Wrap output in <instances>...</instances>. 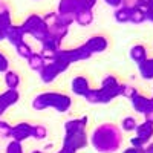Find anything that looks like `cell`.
<instances>
[{"label": "cell", "mask_w": 153, "mask_h": 153, "mask_svg": "<svg viewBox=\"0 0 153 153\" xmlns=\"http://www.w3.org/2000/svg\"><path fill=\"white\" fill-rule=\"evenodd\" d=\"M135 133H136V138H139V139L143 141V144L147 146V144L150 143V139L153 138V124L144 120L141 124L136 126Z\"/></svg>", "instance_id": "cell-15"}, {"label": "cell", "mask_w": 153, "mask_h": 153, "mask_svg": "<svg viewBox=\"0 0 153 153\" xmlns=\"http://www.w3.org/2000/svg\"><path fill=\"white\" fill-rule=\"evenodd\" d=\"M136 94H138V91H136L135 86L127 84V83H121V97H126V98L132 100Z\"/></svg>", "instance_id": "cell-28"}, {"label": "cell", "mask_w": 153, "mask_h": 153, "mask_svg": "<svg viewBox=\"0 0 153 153\" xmlns=\"http://www.w3.org/2000/svg\"><path fill=\"white\" fill-rule=\"evenodd\" d=\"M103 2H104L106 5H109L110 8L117 9V8H120V6H123V5H124L126 0H103Z\"/></svg>", "instance_id": "cell-34"}, {"label": "cell", "mask_w": 153, "mask_h": 153, "mask_svg": "<svg viewBox=\"0 0 153 153\" xmlns=\"http://www.w3.org/2000/svg\"><path fill=\"white\" fill-rule=\"evenodd\" d=\"M11 132H12V126L8 121L0 120V138H11Z\"/></svg>", "instance_id": "cell-29"}, {"label": "cell", "mask_w": 153, "mask_h": 153, "mask_svg": "<svg viewBox=\"0 0 153 153\" xmlns=\"http://www.w3.org/2000/svg\"><path fill=\"white\" fill-rule=\"evenodd\" d=\"M144 117H146V121H149V123H152V124H153V109H152V110H149V112L144 115Z\"/></svg>", "instance_id": "cell-38"}, {"label": "cell", "mask_w": 153, "mask_h": 153, "mask_svg": "<svg viewBox=\"0 0 153 153\" xmlns=\"http://www.w3.org/2000/svg\"><path fill=\"white\" fill-rule=\"evenodd\" d=\"M68 69H69V65H66V63H63V61L55 58L54 61L46 63L45 68L38 74H40V80L45 84H49V83H52L57 76H60L63 72H66Z\"/></svg>", "instance_id": "cell-5"}, {"label": "cell", "mask_w": 153, "mask_h": 153, "mask_svg": "<svg viewBox=\"0 0 153 153\" xmlns=\"http://www.w3.org/2000/svg\"><path fill=\"white\" fill-rule=\"evenodd\" d=\"M129 54H130V58L136 63V65H139V63H143L144 60L149 58V55H147V48H146L144 45H135V46H132Z\"/></svg>", "instance_id": "cell-19"}, {"label": "cell", "mask_w": 153, "mask_h": 153, "mask_svg": "<svg viewBox=\"0 0 153 153\" xmlns=\"http://www.w3.org/2000/svg\"><path fill=\"white\" fill-rule=\"evenodd\" d=\"M31 153H43V152H42V150H32Z\"/></svg>", "instance_id": "cell-41"}, {"label": "cell", "mask_w": 153, "mask_h": 153, "mask_svg": "<svg viewBox=\"0 0 153 153\" xmlns=\"http://www.w3.org/2000/svg\"><path fill=\"white\" fill-rule=\"evenodd\" d=\"M6 40L12 45V46H17V45H20V43H23L25 42V32H23V29H22V26L20 25H14L12 23V26L8 29V32H6Z\"/></svg>", "instance_id": "cell-16"}, {"label": "cell", "mask_w": 153, "mask_h": 153, "mask_svg": "<svg viewBox=\"0 0 153 153\" xmlns=\"http://www.w3.org/2000/svg\"><path fill=\"white\" fill-rule=\"evenodd\" d=\"M136 126H138V121H136V118L135 117H126L123 121H121V127L120 129L121 130H124V132H135L136 130Z\"/></svg>", "instance_id": "cell-26"}, {"label": "cell", "mask_w": 153, "mask_h": 153, "mask_svg": "<svg viewBox=\"0 0 153 153\" xmlns=\"http://www.w3.org/2000/svg\"><path fill=\"white\" fill-rule=\"evenodd\" d=\"M89 143L100 153H115L121 149L123 130L113 123H103L89 136Z\"/></svg>", "instance_id": "cell-1"}, {"label": "cell", "mask_w": 153, "mask_h": 153, "mask_svg": "<svg viewBox=\"0 0 153 153\" xmlns=\"http://www.w3.org/2000/svg\"><path fill=\"white\" fill-rule=\"evenodd\" d=\"M146 19H147L149 22L153 23V6L149 8V9H146Z\"/></svg>", "instance_id": "cell-37"}, {"label": "cell", "mask_w": 153, "mask_h": 153, "mask_svg": "<svg viewBox=\"0 0 153 153\" xmlns=\"http://www.w3.org/2000/svg\"><path fill=\"white\" fill-rule=\"evenodd\" d=\"M84 100L87 101L89 104H107L106 103V98L103 95V92H101V89H92L91 87V91H89L84 97Z\"/></svg>", "instance_id": "cell-21"}, {"label": "cell", "mask_w": 153, "mask_h": 153, "mask_svg": "<svg viewBox=\"0 0 153 153\" xmlns=\"http://www.w3.org/2000/svg\"><path fill=\"white\" fill-rule=\"evenodd\" d=\"M32 138L37 139V141H43V139L48 138V129L42 124L32 126Z\"/></svg>", "instance_id": "cell-27"}, {"label": "cell", "mask_w": 153, "mask_h": 153, "mask_svg": "<svg viewBox=\"0 0 153 153\" xmlns=\"http://www.w3.org/2000/svg\"><path fill=\"white\" fill-rule=\"evenodd\" d=\"M87 144H89V136L86 132H76V133L65 135V138H63V146H68V147L74 149L75 152L86 149Z\"/></svg>", "instance_id": "cell-7"}, {"label": "cell", "mask_w": 153, "mask_h": 153, "mask_svg": "<svg viewBox=\"0 0 153 153\" xmlns=\"http://www.w3.org/2000/svg\"><path fill=\"white\" fill-rule=\"evenodd\" d=\"M3 40H6V31L3 28H0V42H3Z\"/></svg>", "instance_id": "cell-39"}, {"label": "cell", "mask_w": 153, "mask_h": 153, "mask_svg": "<svg viewBox=\"0 0 153 153\" xmlns=\"http://www.w3.org/2000/svg\"><path fill=\"white\" fill-rule=\"evenodd\" d=\"M130 146L132 147H136V149H144L146 146L143 144V141L139 138H136V136H133L132 139H130Z\"/></svg>", "instance_id": "cell-35"}, {"label": "cell", "mask_w": 153, "mask_h": 153, "mask_svg": "<svg viewBox=\"0 0 153 153\" xmlns=\"http://www.w3.org/2000/svg\"><path fill=\"white\" fill-rule=\"evenodd\" d=\"M74 19H75V23L78 25V26L87 28V26H91L92 22H94V11L92 9H80L74 16Z\"/></svg>", "instance_id": "cell-17"}, {"label": "cell", "mask_w": 153, "mask_h": 153, "mask_svg": "<svg viewBox=\"0 0 153 153\" xmlns=\"http://www.w3.org/2000/svg\"><path fill=\"white\" fill-rule=\"evenodd\" d=\"M45 65H46V61H45V58L42 57L40 52H34V54L28 58V66H29L32 71H35V72H40V71L45 68Z\"/></svg>", "instance_id": "cell-23"}, {"label": "cell", "mask_w": 153, "mask_h": 153, "mask_svg": "<svg viewBox=\"0 0 153 153\" xmlns=\"http://www.w3.org/2000/svg\"><path fill=\"white\" fill-rule=\"evenodd\" d=\"M81 8L78 0H60L57 12L60 16H75Z\"/></svg>", "instance_id": "cell-13"}, {"label": "cell", "mask_w": 153, "mask_h": 153, "mask_svg": "<svg viewBox=\"0 0 153 153\" xmlns=\"http://www.w3.org/2000/svg\"><path fill=\"white\" fill-rule=\"evenodd\" d=\"M5 153H25V152H23V146H22V143L11 141V143H8Z\"/></svg>", "instance_id": "cell-30"}, {"label": "cell", "mask_w": 153, "mask_h": 153, "mask_svg": "<svg viewBox=\"0 0 153 153\" xmlns=\"http://www.w3.org/2000/svg\"><path fill=\"white\" fill-rule=\"evenodd\" d=\"M138 71L143 80H153V57L144 60L143 63L138 65Z\"/></svg>", "instance_id": "cell-20"}, {"label": "cell", "mask_w": 153, "mask_h": 153, "mask_svg": "<svg viewBox=\"0 0 153 153\" xmlns=\"http://www.w3.org/2000/svg\"><path fill=\"white\" fill-rule=\"evenodd\" d=\"M84 46L87 48V51L94 54H101L109 48V40L104 35H92L87 38V42L84 43Z\"/></svg>", "instance_id": "cell-8"}, {"label": "cell", "mask_w": 153, "mask_h": 153, "mask_svg": "<svg viewBox=\"0 0 153 153\" xmlns=\"http://www.w3.org/2000/svg\"><path fill=\"white\" fill-rule=\"evenodd\" d=\"M150 100H152V109H153V97H152V98H150Z\"/></svg>", "instance_id": "cell-42"}, {"label": "cell", "mask_w": 153, "mask_h": 153, "mask_svg": "<svg viewBox=\"0 0 153 153\" xmlns=\"http://www.w3.org/2000/svg\"><path fill=\"white\" fill-rule=\"evenodd\" d=\"M123 153H146V147L144 149H136V147H129V149H126Z\"/></svg>", "instance_id": "cell-36"}, {"label": "cell", "mask_w": 153, "mask_h": 153, "mask_svg": "<svg viewBox=\"0 0 153 153\" xmlns=\"http://www.w3.org/2000/svg\"><path fill=\"white\" fill-rule=\"evenodd\" d=\"M57 153H63V152H61V150H58V152H57Z\"/></svg>", "instance_id": "cell-43"}, {"label": "cell", "mask_w": 153, "mask_h": 153, "mask_svg": "<svg viewBox=\"0 0 153 153\" xmlns=\"http://www.w3.org/2000/svg\"><path fill=\"white\" fill-rule=\"evenodd\" d=\"M78 2H80V8L81 9H92L94 11V8L98 3V0H78Z\"/></svg>", "instance_id": "cell-32"}, {"label": "cell", "mask_w": 153, "mask_h": 153, "mask_svg": "<svg viewBox=\"0 0 153 153\" xmlns=\"http://www.w3.org/2000/svg\"><path fill=\"white\" fill-rule=\"evenodd\" d=\"M71 107L72 98L63 92H43L32 100V109L38 112L45 109H54L58 113H66Z\"/></svg>", "instance_id": "cell-2"}, {"label": "cell", "mask_w": 153, "mask_h": 153, "mask_svg": "<svg viewBox=\"0 0 153 153\" xmlns=\"http://www.w3.org/2000/svg\"><path fill=\"white\" fill-rule=\"evenodd\" d=\"M100 89L106 98V103H110L112 100H115L117 97L121 95V83L118 81V78L115 75H106L101 80Z\"/></svg>", "instance_id": "cell-6"}, {"label": "cell", "mask_w": 153, "mask_h": 153, "mask_svg": "<svg viewBox=\"0 0 153 153\" xmlns=\"http://www.w3.org/2000/svg\"><path fill=\"white\" fill-rule=\"evenodd\" d=\"M86 127H87V117L69 120L65 123V135H71V133H76V132H86Z\"/></svg>", "instance_id": "cell-14"}, {"label": "cell", "mask_w": 153, "mask_h": 153, "mask_svg": "<svg viewBox=\"0 0 153 153\" xmlns=\"http://www.w3.org/2000/svg\"><path fill=\"white\" fill-rule=\"evenodd\" d=\"M92 57V54L87 51V48L84 45L81 46H76V48H72V49H60L58 54H57V60L66 63V65H72V63H76V61H83V60H89Z\"/></svg>", "instance_id": "cell-4"}, {"label": "cell", "mask_w": 153, "mask_h": 153, "mask_svg": "<svg viewBox=\"0 0 153 153\" xmlns=\"http://www.w3.org/2000/svg\"><path fill=\"white\" fill-rule=\"evenodd\" d=\"M25 35H32L37 42L43 43L49 37V28L43 22V16L40 14H29L20 25Z\"/></svg>", "instance_id": "cell-3"}, {"label": "cell", "mask_w": 153, "mask_h": 153, "mask_svg": "<svg viewBox=\"0 0 153 153\" xmlns=\"http://www.w3.org/2000/svg\"><path fill=\"white\" fill-rule=\"evenodd\" d=\"M133 5L143 8V9H149L153 6V0H133Z\"/></svg>", "instance_id": "cell-33"}, {"label": "cell", "mask_w": 153, "mask_h": 153, "mask_svg": "<svg viewBox=\"0 0 153 153\" xmlns=\"http://www.w3.org/2000/svg\"><path fill=\"white\" fill-rule=\"evenodd\" d=\"M146 153H153V143H149L146 146Z\"/></svg>", "instance_id": "cell-40"}, {"label": "cell", "mask_w": 153, "mask_h": 153, "mask_svg": "<svg viewBox=\"0 0 153 153\" xmlns=\"http://www.w3.org/2000/svg\"><path fill=\"white\" fill-rule=\"evenodd\" d=\"M3 80L8 89H12V91H17L19 86H20V75L16 71H8L3 74Z\"/></svg>", "instance_id": "cell-22"}, {"label": "cell", "mask_w": 153, "mask_h": 153, "mask_svg": "<svg viewBox=\"0 0 153 153\" xmlns=\"http://www.w3.org/2000/svg\"><path fill=\"white\" fill-rule=\"evenodd\" d=\"M71 89H72V94L76 97H86V94L91 91V83L86 78L84 75H76L75 78L71 83Z\"/></svg>", "instance_id": "cell-11"}, {"label": "cell", "mask_w": 153, "mask_h": 153, "mask_svg": "<svg viewBox=\"0 0 153 153\" xmlns=\"http://www.w3.org/2000/svg\"><path fill=\"white\" fill-rule=\"evenodd\" d=\"M132 106L135 109V112L141 113V115H146L149 110H152V100L149 97H146L144 94H136L132 100Z\"/></svg>", "instance_id": "cell-12"}, {"label": "cell", "mask_w": 153, "mask_h": 153, "mask_svg": "<svg viewBox=\"0 0 153 153\" xmlns=\"http://www.w3.org/2000/svg\"><path fill=\"white\" fill-rule=\"evenodd\" d=\"M130 22L135 23V25H141V23L147 22V19H146V9L139 8L136 5H132V9H130Z\"/></svg>", "instance_id": "cell-24"}, {"label": "cell", "mask_w": 153, "mask_h": 153, "mask_svg": "<svg viewBox=\"0 0 153 153\" xmlns=\"http://www.w3.org/2000/svg\"><path fill=\"white\" fill-rule=\"evenodd\" d=\"M130 9H132V5H129V3H127V0H126L123 6L115 9L113 19L117 20L118 23H129L130 22Z\"/></svg>", "instance_id": "cell-18"}, {"label": "cell", "mask_w": 153, "mask_h": 153, "mask_svg": "<svg viewBox=\"0 0 153 153\" xmlns=\"http://www.w3.org/2000/svg\"><path fill=\"white\" fill-rule=\"evenodd\" d=\"M20 100V92L19 91H12V89H6L5 92L0 94V117L14 104L19 103Z\"/></svg>", "instance_id": "cell-10"}, {"label": "cell", "mask_w": 153, "mask_h": 153, "mask_svg": "<svg viewBox=\"0 0 153 153\" xmlns=\"http://www.w3.org/2000/svg\"><path fill=\"white\" fill-rule=\"evenodd\" d=\"M16 52H17L19 57H22V58H25V60H28V58L34 54V51H32L31 45H28L26 42H23V43H20V45L16 46Z\"/></svg>", "instance_id": "cell-25"}, {"label": "cell", "mask_w": 153, "mask_h": 153, "mask_svg": "<svg viewBox=\"0 0 153 153\" xmlns=\"http://www.w3.org/2000/svg\"><path fill=\"white\" fill-rule=\"evenodd\" d=\"M8 71H9V60L3 52H0V74H5Z\"/></svg>", "instance_id": "cell-31"}, {"label": "cell", "mask_w": 153, "mask_h": 153, "mask_svg": "<svg viewBox=\"0 0 153 153\" xmlns=\"http://www.w3.org/2000/svg\"><path fill=\"white\" fill-rule=\"evenodd\" d=\"M11 138H12V141H17V143H23L26 139L32 138V124L23 121V123L12 126Z\"/></svg>", "instance_id": "cell-9"}]
</instances>
